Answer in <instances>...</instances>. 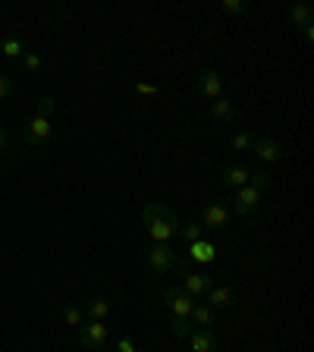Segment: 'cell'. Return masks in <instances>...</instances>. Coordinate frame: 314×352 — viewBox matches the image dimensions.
I'll list each match as a JSON object with an SVG mask.
<instances>
[{
	"label": "cell",
	"mask_w": 314,
	"mask_h": 352,
	"mask_svg": "<svg viewBox=\"0 0 314 352\" xmlns=\"http://www.w3.org/2000/svg\"><path fill=\"white\" fill-rule=\"evenodd\" d=\"M142 224L145 233H148L154 242H173V236L180 233V220L173 214L170 204H160V202H151L148 208L142 211Z\"/></svg>",
	"instance_id": "1"
},
{
	"label": "cell",
	"mask_w": 314,
	"mask_h": 352,
	"mask_svg": "<svg viewBox=\"0 0 314 352\" xmlns=\"http://www.w3.org/2000/svg\"><path fill=\"white\" fill-rule=\"evenodd\" d=\"M176 270L182 274V290H186L195 302L204 299L210 292V286H217L214 283V274H208V270H192L189 261H176Z\"/></svg>",
	"instance_id": "2"
},
{
	"label": "cell",
	"mask_w": 314,
	"mask_h": 352,
	"mask_svg": "<svg viewBox=\"0 0 314 352\" xmlns=\"http://www.w3.org/2000/svg\"><path fill=\"white\" fill-rule=\"evenodd\" d=\"M176 261H180V255H176V248H173L170 242H154V246L148 248V268L154 270V274H170V270L176 268Z\"/></svg>",
	"instance_id": "3"
},
{
	"label": "cell",
	"mask_w": 314,
	"mask_h": 352,
	"mask_svg": "<svg viewBox=\"0 0 314 352\" xmlns=\"http://www.w3.org/2000/svg\"><path fill=\"white\" fill-rule=\"evenodd\" d=\"M107 337H110V327L104 321H88L79 327V343L85 346L88 352H97L107 346Z\"/></svg>",
	"instance_id": "4"
},
{
	"label": "cell",
	"mask_w": 314,
	"mask_h": 352,
	"mask_svg": "<svg viewBox=\"0 0 314 352\" xmlns=\"http://www.w3.org/2000/svg\"><path fill=\"white\" fill-rule=\"evenodd\" d=\"M164 302H167V308H170V315L173 318H189L192 315V305H195V299L189 296L182 286H167L164 290Z\"/></svg>",
	"instance_id": "5"
},
{
	"label": "cell",
	"mask_w": 314,
	"mask_h": 352,
	"mask_svg": "<svg viewBox=\"0 0 314 352\" xmlns=\"http://www.w3.org/2000/svg\"><path fill=\"white\" fill-rule=\"evenodd\" d=\"M230 204H224V202H214V204H208V208L202 211V226H204V233H220L226 224H230Z\"/></svg>",
	"instance_id": "6"
},
{
	"label": "cell",
	"mask_w": 314,
	"mask_h": 352,
	"mask_svg": "<svg viewBox=\"0 0 314 352\" xmlns=\"http://www.w3.org/2000/svg\"><path fill=\"white\" fill-rule=\"evenodd\" d=\"M252 151H254V158L261 161V164H280L283 161V145L277 142V139H270V135H261V139H254L252 142Z\"/></svg>",
	"instance_id": "7"
},
{
	"label": "cell",
	"mask_w": 314,
	"mask_h": 352,
	"mask_svg": "<svg viewBox=\"0 0 314 352\" xmlns=\"http://www.w3.org/2000/svg\"><path fill=\"white\" fill-rule=\"evenodd\" d=\"M47 139H51V120H45V117H32L23 126V142L32 145V148L45 145Z\"/></svg>",
	"instance_id": "8"
},
{
	"label": "cell",
	"mask_w": 314,
	"mask_h": 352,
	"mask_svg": "<svg viewBox=\"0 0 314 352\" xmlns=\"http://www.w3.org/2000/svg\"><path fill=\"white\" fill-rule=\"evenodd\" d=\"M195 89H198L202 97H214V101H217V97L224 95V75H220L217 69H202L198 79H195Z\"/></svg>",
	"instance_id": "9"
},
{
	"label": "cell",
	"mask_w": 314,
	"mask_h": 352,
	"mask_svg": "<svg viewBox=\"0 0 314 352\" xmlns=\"http://www.w3.org/2000/svg\"><path fill=\"white\" fill-rule=\"evenodd\" d=\"M261 208V192H254L252 186H242V189H236V198H232V208L230 211H236V214H254V211Z\"/></svg>",
	"instance_id": "10"
},
{
	"label": "cell",
	"mask_w": 314,
	"mask_h": 352,
	"mask_svg": "<svg viewBox=\"0 0 314 352\" xmlns=\"http://www.w3.org/2000/svg\"><path fill=\"white\" fill-rule=\"evenodd\" d=\"M189 346H192V352H220V340L210 327L192 330V333H189Z\"/></svg>",
	"instance_id": "11"
},
{
	"label": "cell",
	"mask_w": 314,
	"mask_h": 352,
	"mask_svg": "<svg viewBox=\"0 0 314 352\" xmlns=\"http://www.w3.org/2000/svg\"><path fill=\"white\" fill-rule=\"evenodd\" d=\"M289 19L302 29V35H305V41H314V13L308 3H292L289 7Z\"/></svg>",
	"instance_id": "12"
},
{
	"label": "cell",
	"mask_w": 314,
	"mask_h": 352,
	"mask_svg": "<svg viewBox=\"0 0 314 352\" xmlns=\"http://www.w3.org/2000/svg\"><path fill=\"white\" fill-rule=\"evenodd\" d=\"M189 261L202 264V268H208V264L217 261V246L210 239H198V242H189Z\"/></svg>",
	"instance_id": "13"
},
{
	"label": "cell",
	"mask_w": 314,
	"mask_h": 352,
	"mask_svg": "<svg viewBox=\"0 0 314 352\" xmlns=\"http://www.w3.org/2000/svg\"><path fill=\"white\" fill-rule=\"evenodd\" d=\"M248 176H252V170H245V167H239V164H230V167H224V170H220V183H224V186H230V189L248 186Z\"/></svg>",
	"instance_id": "14"
},
{
	"label": "cell",
	"mask_w": 314,
	"mask_h": 352,
	"mask_svg": "<svg viewBox=\"0 0 314 352\" xmlns=\"http://www.w3.org/2000/svg\"><path fill=\"white\" fill-rule=\"evenodd\" d=\"M0 54L3 57H10V60H19L25 54V45H23V38L16 35V32H10V35L0 38Z\"/></svg>",
	"instance_id": "15"
},
{
	"label": "cell",
	"mask_w": 314,
	"mask_h": 352,
	"mask_svg": "<svg viewBox=\"0 0 314 352\" xmlns=\"http://www.w3.org/2000/svg\"><path fill=\"white\" fill-rule=\"evenodd\" d=\"M210 117L217 123H232L236 120V107H232V101L226 95H220L214 104H210Z\"/></svg>",
	"instance_id": "16"
},
{
	"label": "cell",
	"mask_w": 314,
	"mask_h": 352,
	"mask_svg": "<svg viewBox=\"0 0 314 352\" xmlns=\"http://www.w3.org/2000/svg\"><path fill=\"white\" fill-rule=\"evenodd\" d=\"M82 312L88 315V321H104V318L110 315V302H107L104 296H91V299L85 302Z\"/></svg>",
	"instance_id": "17"
},
{
	"label": "cell",
	"mask_w": 314,
	"mask_h": 352,
	"mask_svg": "<svg viewBox=\"0 0 314 352\" xmlns=\"http://www.w3.org/2000/svg\"><path fill=\"white\" fill-rule=\"evenodd\" d=\"M192 324H198V327H214V321H217V312L208 305V302H195L192 305Z\"/></svg>",
	"instance_id": "18"
},
{
	"label": "cell",
	"mask_w": 314,
	"mask_h": 352,
	"mask_svg": "<svg viewBox=\"0 0 314 352\" xmlns=\"http://www.w3.org/2000/svg\"><path fill=\"white\" fill-rule=\"evenodd\" d=\"M208 299V305L217 312V308H230L232 305V290L230 286H210V292L204 296Z\"/></svg>",
	"instance_id": "19"
},
{
	"label": "cell",
	"mask_w": 314,
	"mask_h": 352,
	"mask_svg": "<svg viewBox=\"0 0 314 352\" xmlns=\"http://www.w3.org/2000/svg\"><path fill=\"white\" fill-rule=\"evenodd\" d=\"M176 236H182L186 242H198V239H204V226H202V220H189V224H180V233Z\"/></svg>",
	"instance_id": "20"
},
{
	"label": "cell",
	"mask_w": 314,
	"mask_h": 352,
	"mask_svg": "<svg viewBox=\"0 0 314 352\" xmlns=\"http://www.w3.org/2000/svg\"><path fill=\"white\" fill-rule=\"evenodd\" d=\"M60 315H63V321H67L69 327H75V330H79V327L85 324V312H82L79 305H63Z\"/></svg>",
	"instance_id": "21"
},
{
	"label": "cell",
	"mask_w": 314,
	"mask_h": 352,
	"mask_svg": "<svg viewBox=\"0 0 314 352\" xmlns=\"http://www.w3.org/2000/svg\"><path fill=\"white\" fill-rule=\"evenodd\" d=\"M192 318H170V330L176 340H189V333H192Z\"/></svg>",
	"instance_id": "22"
},
{
	"label": "cell",
	"mask_w": 314,
	"mask_h": 352,
	"mask_svg": "<svg viewBox=\"0 0 314 352\" xmlns=\"http://www.w3.org/2000/svg\"><path fill=\"white\" fill-rule=\"evenodd\" d=\"M248 186H252L254 189V192H267V189H270V173L267 170H254L252 173V176H248Z\"/></svg>",
	"instance_id": "23"
},
{
	"label": "cell",
	"mask_w": 314,
	"mask_h": 352,
	"mask_svg": "<svg viewBox=\"0 0 314 352\" xmlns=\"http://www.w3.org/2000/svg\"><path fill=\"white\" fill-rule=\"evenodd\" d=\"M252 135L248 132H232V139H230V145H232V151H252Z\"/></svg>",
	"instance_id": "24"
},
{
	"label": "cell",
	"mask_w": 314,
	"mask_h": 352,
	"mask_svg": "<svg viewBox=\"0 0 314 352\" xmlns=\"http://www.w3.org/2000/svg\"><path fill=\"white\" fill-rule=\"evenodd\" d=\"M53 107H57V104H53V97L45 95V97H41V101L35 104V117H45V120H47V117L53 113Z\"/></svg>",
	"instance_id": "25"
},
{
	"label": "cell",
	"mask_w": 314,
	"mask_h": 352,
	"mask_svg": "<svg viewBox=\"0 0 314 352\" xmlns=\"http://www.w3.org/2000/svg\"><path fill=\"white\" fill-rule=\"evenodd\" d=\"M23 67L29 69V73H38V69H41V57H38V54H29V51H25V54H23Z\"/></svg>",
	"instance_id": "26"
},
{
	"label": "cell",
	"mask_w": 314,
	"mask_h": 352,
	"mask_svg": "<svg viewBox=\"0 0 314 352\" xmlns=\"http://www.w3.org/2000/svg\"><path fill=\"white\" fill-rule=\"evenodd\" d=\"M157 85L154 82H135V95H145V97H154L157 95Z\"/></svg>",
	"instance_id": "27"
},
{
	"label": "cell",
	"mask_w": 314,
	"mask_h": 352,
	"mask_svg": "<svg viewBox=\"0 0 314 352\" xmlns=\"http://www.w3.org/2000/svg\"><path fill=\"white\" fill-rule=\"evenodd\" d=\"M10 95H13V79L0 73V101H7Z\"/></svg>",
	"instance_id": "28"
},
{
	"label": "cell",
	"mask_w": 314,
	"mask_h": 352,
	"mask_svg": "<svg viewBox=\"0 0 314 352\" xmlns=\"http://www.w3.org/2000/svg\"><path fill=\"white\" fill-rule=\"evenodd\" d=\"M117 352H138V346H135L132 337H126V333H123V337L117 340Z\"/></svg>",
	"instance_id": "29"
},
{
	"label": "cell",
	"mask_w": 314,
	"mask_h": 352,
	"mask_svg": "<svg viewBox=\"0 0 314 352\" xmlns=\"http://www.w3.org/2000/svg\"><path fill=\"white\" fill-rule=\"evenodd\" d=\"M224 10L226 13H245V3L242 0H224Z\"/></svg>",
	"instance_id": "30"
},
{
	"label": "cell",
	"mask_w": 314,
	"mask_h": 352,
	"mask_svg": "<svg viewBox=\"0 0 314 352\" xmlns=\"http://www.w3.org/2000/svg\"><path fill=\"white\" fill-rule=\"evenodd\" d=\"M7 142H10V135H7V129L0 126V154H3V151H7Z\"/></svg>",
	"instance_id": "31"
}]
</instances>
